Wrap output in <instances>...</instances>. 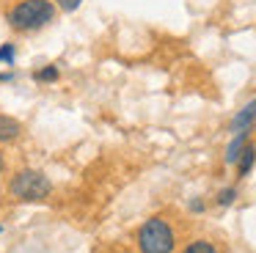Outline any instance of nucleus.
<instances>
[{"label": "nucleus", "mask_w": 256, "mask_h": 253, "mask_svg": "<svg viewBox=\"0 0 256 253\" xmlns=\"http://www.w3.org/2000/svg\"><path fill=\"white\" fill-rule=\"evenodd\" d=\"M56 16V6L50 0H22L12 8L8 14V25L17 30H39Z\"/></svg>", "instance_id": "obj_1"}, {"label": "nucleus", "mask_w": 256, "mask_h": 253, "mask_svg": "<svg viewBox=\"0 0 256 253\" xmlns=\"http://www.w3.org/2000/svg\"><path fill=\"white\" fill-rule=\"evenodd\" d=\"M174 231L166 220L152 218L138 228V248L140 253H174Z\"/></svg>", "instance_id": "obj_2"}, {"label": "nucleus", "mask_w": 256, "mask_h": 253, "mask_svg": "<svg viewBox=\"0 0 256 253\" xmlns=\"http://www.w3.org/2000/svg\"><path fill=\"white\" fill-rule=\"evenodd\" d=\"M8 192H12L14 198H20V201H44L52 192V182L47 179L44 174L28 168V170H20L12 179Z\"/></svg>", "instance_id": "obj_3"}, {"label": "nucleus", "mask_w": 256, "mask_h": 253, "mask_svg": "<svg viewBox=\"0 0 256 253\" xmlns=\"http://www.w3.org/2000/svg\"><path fill=\"white\" fill-rule=\"evenodd\" d=\"M254 121H256V99H254V102H248L237 116H234L232 132H248V126L254 124Z\"/></svg>", "instance_id": "obj_4"}, {"label": "nucleus", "mask_w": 256, "mask_h": 253, "mask_svg": "<svg viewBox=\"0 0 256 253\" xmlns=\"http://www.w3.org/2000/svg\"><path fill=\"white\" fill-rule=\"evenodd\" d=\"M22 132V124L12 116H0V143H8Z\"/></svg>", "instance_id": "obj_5"}, {"label": "nucleus", "mask_w": 256, "mask_h": 253, "mask_svg": "<svg viewBox=\"0 0 256 253\" xmlns=\"http://www.w3.org/2000/svg\"><path fill=\"white\" fill-rule=\"evenodd\" d=\"M254 162H256V148L245 143L242 152H240V157H237V174L240 176H248V170L254 168Z\"/></svg>", "instance_id": "obj_6"}, {"label": "nucleus", "mask_w": 256, "mask_h": 253, "mask_svg": "<svg viewBox=\"0 0 256 253\" xmlns=\"http://www.w3.org/2000/svg\"><path fill=\"white\" fill-rule=\"evenodd\" d=\"M245 140H248V132H237V138L228 143V148H226V162H228V165L237 162V157H240V152H242Z\"/></svg>", "instance_id": "obj_7"}, {"label": "nucleus", "mask_w": 256, "mask_h": 253, "mask_svg": "<svg viewBox=\"0 0 256 253\" xmlns=\"http://www.w3.org/2000/svg\"><path fill=\"white\" fill-rule=\"evenodd\" d=\"M34 80L36 82H56L58 80V66H44V69H36L34 72Z\"/></svg>", "instance_id": "obj_8"}, {"label": "nucleus", "mask_w": 256, "mask_h": 253, "mask_svg": "<svg viewBox=\"0 0 256 253\" xmlns=\"http://www.w3.org/2000/svg\"><path fill=\"white\" fill-rule=\"evenodd\" d=\"M184 253H218V248L212 245V242H206V240H196V242H190V245L184 248Z\"/></svg>", "instance_id": "obj_9"}, {"label": "nucleus", "mask_w": 256, "mask_h": 253, "mask_svg": "<svg viewBox=\"0 0 256 253\" xmlns=\"http://www.w3.org/2000/svg\"><path fill=\"white\" fill-rule=\"evenodd\" d=\"M234 198H237V190H234V187H226V190H223L220 196H218V204H220V206H228V204H232Z\"/></svg>", "instance_id": "obj_10"}, {"label": "nucleus", "mask_w": 256, "mask_h": 253, "mask_svg": "<svg viewBox=\"0 0 256 253\" xmlns=\"http://www.w3.org/2000/svg\"><path fill=\"white\" fill-rule=\"evenodd\" d=\"M0 64H14V44H3L0 47Z\"/></svg>", "instance_id": "obj_11"}, {"label": "nucleus", "mask_w": 256, "mask_h": 253, "mask_svg": "<svg viewBox=\"0 0 256 253\" xmlns=\"http://www.w3.org/2000/svg\"><path fill=\"white\" fill-rule=\"evenodd\" d=\"M56 3H58V8H61V11H74V8H80L83 0H56Z\"/></svg>", "instance_id": "obj_12"}, {"label": "nucleus", "mask_w": 256, "mask_h": 253, "mask_svg": "<svg viewBox=\"0 0 256 253\" xmlns=\"http://www.w3.org/2000/svg\"><path fill=\"white\" fill-rule=\"evenodd\" d=\"M190 209H193V212H204V204H201V201H190Z\"/></svg>", "instance_id": "obj_13"}, {"label": "nucleus", "mask_w": 256, "mask_h": 253, "mask_svg": "<svg viewBox=\"0 0 256 253\" xmlns=\"http://www.w3.org/2000/svg\"><path fill=\"white\" fill-rule=\"evenodd\" d=\"M0 170H3V154H0Z\"/></svg>", "instance_id": "obj_14"}, {"label": "nucleus", "mask_w": 256, "mask_h": 253, "mask_svg": "<svg viewBox=\"0 0 256 253\" xmlns=\"http://www.w3.org/2000/svg\"><path fill=\"white\" fill-rule=\"evenodd\" d=\"M0 231H3V226H0Z\"/></svg>", "instance_id": "obj_15"}]
</instances>
